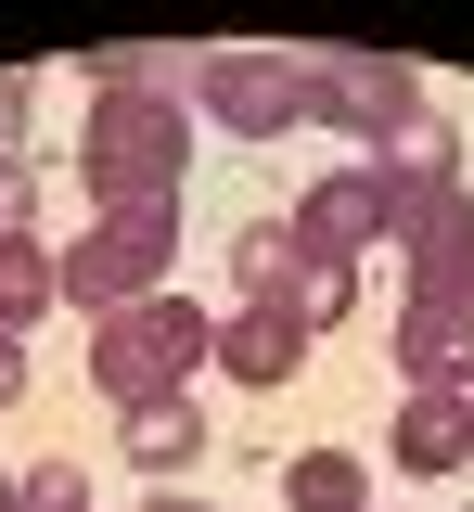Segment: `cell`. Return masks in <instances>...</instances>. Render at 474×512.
I'll return each instance as SVG.
<instances>
[{
	"label": "cell",
	"mask_w": 474,
	"mask_h": 512,
	"mask_svg": "<svg viewBox=\"0 0 474 512\" xmlns=\"http://www.w3.org/2000/svg\"><path fill=\"white\" fill-rule=\"evenodd\" d=\"M193 167V116H180V90H90V128H77V180L103 192V205H154V192H180Z\"/></svg>",
	"instance_id": "obj_1"
},
{
	"label": "cell",
	"mask_w": 474,
	"mask_h": 512,
	"mask_svg": "<svg viewBox=\"0 0 474 512\" xmlns=\"http://www.w3.org/2000/svg\"><path fill=\"white\" fill-rule=\"evenodd\" d=\"M205 333H218V320L180 308V295L103 308V320H90V384H103L116 410H154V397H180V384L205 372Z\"/></svg>",
	"instance_id": "obj_2"
},
{
	"label": "cell",
	"mask_w": 474,
	"mask_h": 512,
	"mask_svg": "<svg viewBox=\"0 0 474 512\" xmlns=\"http://www.w3.org/2000/svg\"><path fill=\"white\" fill-rule=\"evenodd\" d=\"M295 90H308V116L359 141V154H410L423 141V77L398 52H295Z\"/></svg>",
	"instance_id": "obj_3"
},
{
	"label": "cell",
	"mask_w": 474,
	"mask_h": 512,
	"mask_svg": "<svg viewBox=\"0 0 474 512\" xmlns=\"http://www.w3.org/2000/svg\"><path fill=\"white\" fill-rule=\"evenodd\" d=\"M167 256H180V192H154V205H103L90 231L65 244V308H141V295H167Z\"/></svg>",
	"instance_id": "obj_4"
},
{
	"label": "cell",
	"mask_w": 474,
	"mask_h": 512,
	"mask_svg": "<svg viewBox=\"0 0 474 512\" xmlns=\"http://www.w3.org/2000/svg\"><path fill=\"white\" fill-rule=\"evenodd\" d=\"M282 231H295V269H359V244H385V167L359 154L334 180H308Z\"/></svg>",
	"instance_id": "obj_5"
},
{
	"label": "cell",
	"mask_w": 474,
	"mask_h": 512,
	"mask_svg": "<svg viewBox=\"0 0 474 512\" xmlns=\"http://www.w3.org/2000/svg\"><path fill=\"white\" fill-rule=\"evenodd\" d=\"M193 103H205L218 128H244V141H282V128H308L295 52H205V64H193Z\"/></svg>",
	"instance_id": "obj_6"
},
{
	"label": "cell",
	"mask_w": 474,
	"mask_h": 512,
	"mask_svg": "<svg viewBox=\"0 0 474 512\" xmlns=\"http://www.w3.org/2000/svg\"><path fill=\"white\" fill-rule=\"evenodd\" d=\"M205 359H218L231 384H295L308 372V320L295 308H231L218 333H205Z\"/></svg>",
	"instance_id": "obj_7"
},
{
	"label": "cell",
	"mask_w": 474,
	"mask_h": 512,
	"mask_svg": "<svg viewBox=\"0 0 474 512\" xmlns=\"http://www.w3.org/2000/svg\"><path fill=\"white\" fill-rule=\"evenodd\" d=\"M398 372H410V397H474V308H410Z\"/></svg>",
	"instance_id": "obj_8"
},
{
	"label": "cell",
	"mask_w": 474,
	"mask_h": 512,
	"mask_svg": "<svg viewBox=\"0 0 474 512\" xmlns=\"http://www.w3.org/2000/svg\"><path fill=\"white\" fill-rule=\"evenodd\" d=\"M39 308H65V256L39 231H0V333H39Z\"/></svg>",
	"instance_id": "obj_9"
},
{
	"label": "cell",
	"mask_w": 474,
	"mask_h": 512,
	"mask_svg": "<svg viewBox=\"0 0 474 512\" xmlns=\"http://www.w3.org/2000/svg\"><path fill=\"white\" fill-rule=\"evenodd\" d=\"M231 308H295V231L282 218H244L231 231Z\"/></svg>",
	"instance_id": "obj_10"
},
{
	"label": "cell",
	"mask_w": 474,
	"mask_h": 512,
	"mask_svg": "<svg viewBox=\"0 0 474 512\" xmlns=\"http://www.w3.org/2000/svg\"><path fill=\"white\" fill-rule=\"evenodd\" d=\"M462 461H474L462 397H410V410H398V474H462Z\"/></svg>",
	"instance_id": "obj_11"
},
{
	"label": "cell",
	"mask_w": 474,
	"mask_h": 512,
	"mask_svg": "<svg viewBox=\"0 0 474 512\" xmlns=\"http://www.w3.org/2000/svg\"><path fill=\"white\" fill-rule=\"evenodd\" d=\"M116 423H129V461H141V474L205 461V410H193V397H154V410H116Z\"/></svg>",
	"instance_id": "obj_12"
},
{
	"label": "cell",
	"mask_w": 474,
	"mask_h": 512,
	"mask_svg": "<svg viewBox=\"0 0 474 512\" xmlns=\"http://www.w3.org/2000/svg\"><path fill=\"white\" fill-rule=\"evenodd\" d=\"M282 500L295 512H372V474H359L346 448H295V461H282Z\"/></svg>",
	"instance_id": "obj_13"
},
{
	"label": "cell",
	"mask_w": 474,
	"mask_h": 512,
	"mask_svg": "<svg viewBox=\"0 0 474 512\" xmlns=\"http://www.w3.org/2000/svg\"><path fill=\"white\" fill-rule=\"evenodd\" d=\"M13 512H90V474L77 461H26L13 474Z\"/></svg>",
	"instance_id": "obj_14"
},
{
	"label": "cell",
	"mask_w": 474,
	"mask_h": 512,
	"mask_svg": "<svg viewBox=\"0 0 474 512\" xmlns=\"http://www.w3.org/2000/svg\"><path fill=\"white\" fill-rule=\"evenodd\" d=\"M0 231H39V154H0Z\"/></svg>",
	"instance_id": "obj_15"
},
{
	"label": "cell",
	"mask_w": 474,
	"mask_h": 512,
	"mask_svg": "<svg viewBox=\"0 0 474 512\" xmlns=\"http://www.w3.org/2000/svg\"><path fill=\"white\" fill-rule=\"evenodd\" d=\"M0 154H26V77H0Z\"/></svg>",
	"instance_id": "obj_16"
},
{
	"label": "cell",
	"mask_w": 474,
	"mask_h": 512,
	"mask_svg": "<svg viewBox=\"0 0 474 512\" xmlns=\"http://www.w3.org/2000/svg\"><path fill=\"white\" fill-rule=\"evenodd\" d=\"M26 397V333H0V410Z\"/></svg>",
	"instance_id": "obj_17"
},
{
	"label": "cell",
	"mask_w": 474,
	"mask_h": 512,
	"mask_svg": "<svg viewBox=\"0 0 474 512\" xmlns=\"http://www.w3.org/2000/svg\"><path fill=\"white\" fill-rule=\"evenodd\" d=\"M154 512H205V500H154Z\"/></svg>",
	"instance_id": "obj_18"
},
{
	"label": "cell",
	"mask_w": 474,
	"mask_h": 512,
	"mask_svg": "<svg viewBox=\"0 0 474 512\" xmlns=\"http://www.w3.org/2000/svg\"><path fill=\"white\" fill-rule=\"evenodd\" d=\"M0 512H13V474H0Z\"/></svg>",
	"instance_id": "obj_19"
},
{
	"label": "cell",
	"mask_w": 474,
	"mask_h": 512,
	"mask_svg": "<svg viewBox=\"0 0 474 512\" xmlns=\"http://www.w3.org/2000/svg\"><path fill=\"white\" fill-rule=\"evenodd\" d=\"M462 423H474V397H462Z\"/></svg>",
	"instance_id": "obj_20"
}]
</instances>
